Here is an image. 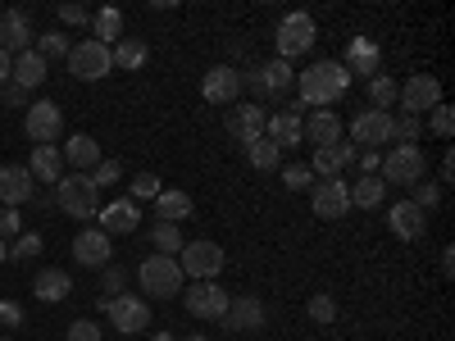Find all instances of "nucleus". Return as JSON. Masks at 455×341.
Masks as SVG:
<instances>
[{
    "mask_svg": "<svg viewBox=\"0 0 455 341\" xmlns=\"http://www.w3.org/2000/svg\"><path fill=\"white\" fill-rule=\"evenodd\" d=\"M228 296L219 282H192V287H182V305H187V314L192 319H210V323H219L223 319V310H228Z\"/></svg>",
    "mask_w": 455,
    "mask_h": 341,
    "instance_id": "nucleus-11",
    "label": "nucleus"
},
{
    "mask_svg": "<svg viewBox=\"0 0 455 341\" xmlns=\"http://www.w3.org/2000/svg\"><path fill=\"white\" fill-rule=\"evenodd\" d=\"M264 319H269V314H264V300H259V296H233L219 323H223L228 332H259Z\"/></svg>",
    "mask_w": 455,
    "mask_h": 341,
    "instance_id": "nucleus-16",
    "label": "nucleus"
},
{
    "mask_svg": "<svg viewBox=\"0 0 455 341\" xmlns=\"http://www.w3.org/2000/svg\"><path fill=\"white\" fill-rule=\"evenodd\" d=\"M355 160V146H319L315 150V160H310V173L315 178H341V169H347Z\"/></svg>",
    "mask_w": 455,
    "mask_h": 341,
    "instance_id": "nucleus-29",
    "label": "nucleus"
},
{
    "mask_svg": "<svg viewBox=\"0 0 455 341\" xmlns=\"http://www.w3.org/2000/svg\"><path fill=\"white\" fill-rule=\"evenodd\" d=\"M32 51L42 55V59H68V36L64 32H42Z\"/></svg>",
    "mask_w": 455,
    "mask_h": 341,
    "instance_id": "nucleus-39",
    "label": "nucleus"
},
{
    "mask_svg": "<svg viewBox=\"0 0 455 341\" xmlns=\"http://www.w3.org/2000/svg\"><path fill=\"white\" fill-rule=\"evenodd\" d=\"M428 128H433V137H442V141H451V132H455V109L442 100L437 109H433V119H428Z\"/></svg>",
    "mask_w": 455,
    "mask_h": 341,
    "instance_id": "nucleus-44",
    "label": "nucleus"
},
{
    "mask_svg": "<svg viewBox=\"0 0 455 341\" xmlns=\"http://www.w3.org/2000/svg\"><path fill=\"white\" fill-rule=\"evenodd\" d=\"M246 160H251V169H255V173H274V169L283 164V150H278L269 137H259V141H251V146H246Z\"/></svg>",
    "mask_w": 455,
    "mask_h": 341,
    "instance_id": "nucleus-34",
    "label": "nucleus"
},
{
    "mask_svg": "<svg viewBox=\"0 0 455 341\" xmlns=\"http://www.w3.org/2000/svg\"><path fill=\"white\" fill-rule=\"evenodd\" d=\"M60 155L73 164V173H87V169L100 164V146H96V137H87V132H73V137L60 146Z\"/></svg>",
    "mask_w": 455,
    "mask_h": 341,
    "instance_id": "nucleus-28",
    "label": "nucleus"
},
{
    "mask_svg": "<svg viewBox=\"0 0 455 341\" xmlns=\"http://www.w3.org/2000/svg\"><path fill=\"white\" fill-rule=\"evenodd\" d=\"M296 87H300V105L306 109H328L351 91V73L341 59H319L306 73H296Z\"/></svg>",
    "mask_w": 455,
    "mask_h": 341,
    "instance_id": "nucleus-1",
    "label": "nucleus"
},
{
    "mask_svg": "<svg viewBox=\"0 0 455 341\" xmlns=\"http://www.w3.org/2000/svg\"><path fill=\"white\" fill-rule=\"evenodd\" d=\"M137 282L150 300H173L182 296V269H178V259L173 255H146L141 259V269H137Z\"/></svg>",
    "mask_w": 455,
    "mask_h": 341,
    "instance_id": "nucleus-2",
    "label": "nucleus"
},
{
    "mask_svg": "<svg viewBox=\"0 0 455 341\" xmlns=\"http://www.w3.org/2000/svg\"><path fill=\"white\" fill-rule=\"evenodd\" d=\"M223 264H228V255H223L219 242H187L178 250V269H182V278H192V282H219Z\"/></svg>",
    "mask_w": 455,
    "mask_h": 341,
    "instance_id": "nucleus-4",
    "label": "nucleus"
},
{
    "mask_svg": "<svg viewBox=\"0 0 455 341\" xmlns=\"http://www.w3.org/2000/svg\"><path fill=\"white\" fill-rule=\"evenodd\" d=\"M300 114H306V105H287V109H278V114H269V123H264V137H269L278 150H287V146H296L300 141Z\"/></svg>",
    "mask_w": 455,
    "mask_h": 341,
    "instance_id": "nucleus-22",
    "label": "nucleus"
},
{
    "mask_svg": "<svg viewBox=\"0 0 455 341\" xmlns=\"http://www.w3.org/2000/svg\"><path fill=\"white\" fill-rule=\"evenodd\" d=\"M100 310H105V319L119 328L124 337L150 328V305H146L141 296H114V300H100Z\"/></svg>",
    "mask_w": 455,
    "mask_h": 341,
    "instance_id": "nucleus-12",
    "label": "nucleus"
},
{
    "mask_svg": "<svg viewBox=\"0 0 455 341\" xmlns=\"http://www.w3.org/2000/svg\"><path fill=\"white\" fill-rule=\"evenodd\" d=\"M0 323H5V328H19L23 323V310L14 305V300H0Z\"/></svg>",
    "mask_w": 455,
    "mask_h": 341,
    "instance_id": "nucleus-52",
    "label": "nucleus"
},
{
    "mask_svg": "<svg viewBox=\"0 0 455 341\" xmlns=\"http://www.w3.org/2000/svg\"><path fill=\"white\" fill-rule=\"evenodd\" d=\"M92 32H96V42H100V46L124 42V10H114V5L96 10V14H92Z\"/></svg>",
    "mask_w": 455,
    "mask_h": 341,
    "instance_id": "nucleus-33",
    "label": "nucleus"
},
{
    "mask_svg": "<svg viewBox=\"0 0 455 341\" xmlns=\"http://www.w3.org/2000/svg\"><path fill=\"white\" fill-rule=\"evenodd\" d=\"M73 259H78L83 269H105V264L114 259V246H109V237L100 233V227H83V233L73 237Z\"/></svg>",
    "mask_w": 455,
    "mask_h": 341,
    "instance_id": "nucleus-19",
    "label": "nucleus"
},
{
    "mask_svg": "<svg viewBox=\"0 0 455 341\" xmlns=\"http://www.w3.org/2000/svg\"><path fill=\"white\" fill-rule=\"evenodd\" d=\"M5 259H10V246H5V242H0V264H5Z\"/></svg>",
    "mask_w": 455,
    "mask_h": 341,
    "instance_id": "nucleus-58",
    "label": "nucleus"
},
{
    "mask_svg": "<svg viewBox=\"0 0 455 341\" xmlns=\"http://www.w3.org/2000/svg\"><path fill=\"white\" fill-rule=\"evenodd\" d=\"M387 227H392V237H401V242H419L428 233V214L414 201H396L387 210Z\"/></svg>",
    "mask_w": 455,
    "mask_h": 341,
    "instance_id": "nucleus-21",
    "label": "nucleus"
},
{
    "mask_svg": "<svg viewBox=\"0 0 455 341\" xmlns=\"http://www.w3.org/2000/svg\"><path fill=\"white\" fill-rule=\"evenodd\" d=\"M396 105L410 114V119H424L428 109H437V105H442V83L433 78V73H410V83H401Z\"/></svg>",
    "mask_w": 455,
    "mask_h": 341,
    "instance_id": "nucleus-8",
    "label": "nucleus"
},
{
    "mask_svg": "<svg viewBox=\"0 0 455 341\" xmlns=\"http://www.w3.org/2000/svg\"><path fill=\"white\" fill-rule=\"evenodd\" d=\"M341 132H347V123H341L332 109H310V119H300V141H310L315 150L319 146H337Z\"/></svg>",
    "mask_w": 455,
    "mask_h": 341,
    "instance_id": "nucleus-20",
    "label": "nucleus"
},
{
    "mask_svg": "<svg viewBox=\"0 0 455 341\" xmlns=\"http://www.w3.org/2000/svg\"><path fill=\"white\" fill-rule=\"evenodd\" d=\"M315 19L310 14H283V23H278V36H274V42H278V59H296V55H306L310 46H315Z\"/></svg>",
    "mask_w": 455,
    "mask_h": 341,
    "instance_id": "nucleus-9",
    "label": "nucleus"
},
{
    "mask_svg": "<svg viewBox=\"0 0 455 341\" xmlns=\"http://www.w3.org/2000/svg\"><path fill=\"white\" fill-rule=\"evenodd\" d=\"M64 341H105V337H100V323L96 319H73L68 332H64Z\"/></svg>",
    "mask_w": 455,
    "mask_h": 341,
    "instance_id": "nucleus-46",
    "label": "nucleus"
},
{
    "mask_svg": "<svg viewBox=\"0 0 455 341\" xmlns=\"http://www.w3.org/2000/svg\"><path fill=\"white\" fill-rule=\"evenodd\" d=\"M36 32H32V14L28 10H0V51L5 55H23L32 51Z\"/></svg>",
    "mask_w": 455,
    "mask_h": 341,
    "instance_id": "nucleus-15",
    "label": "nucleus"
},
{
    "mask_svg": "<svg viewBox=\"0 0 455 341\" xmlns=\"http://www.w3.org/2000/svg\"><path fill=\"white\" fill-rule=\"evenodd\" d=\"M55 205L68 214V218H96L100 214V192L87 173H64L55 182Z\"/></svg>",
    "mask_w": 455,
    "mask_h": 341,
    "instance_id": "nucleus-3",
    "label": "nucleus"
},
{
    "mask_svg": "<svg viewBox=\"0 0 455 341\" xmlns=\"http://www.w3.org/2000/svg\"><path fill=\"white\" fill-rule=\"evenodd\" d=\"M196 201L178 192V186H164V192L156 196V223H182V218H192Z\"/></svg>",
    "mask_w": 455,
    "mask_h": 341,
    "instance_id": "nucleus-30",
    "label": "nucleus"
},
{
    "mask_svg": "<svg viewBox=\"0 0 455 341\" xmlns=\"http://www.w3.org/2000/svg\"><path fill=\"white\" fill-rule=\"evenodd\" d=\"M60 23L64 28H83V23H92V10L87 5H60Z\"/></svg>",
    "mask_w": 455,
    "mask_h": 341,
    "instance_id": "nucleus-50",
    "label": "nucleus"
},
{
    "mask_svg": "<svg viewBox=\"0 0 455 341\" xmlns=\"http://www.w3.org/2000/svg\"><path fill=\"white\" fill-rule=\"evenodd\" d=\"M442 274H446V278H451V274H455V250H451V246H446V250H442Z\"/></svg>",
    "mask_w": 455,
    "mask_h": 341,
    "instance_id": "nucleus-56",
    "label": "nucleus"
},
{
    "mask_svg": "<svg viewBox=\"0 0 455 341\" xmlns=\"http://www.w3.org/2000/svg\"><path fill=\"white\" fill-rule=\"evenodd\" d=\"M442 201V182H414V205H419L424 214Z\"/></svg>",
    "mask_w": 455,
    "mask_h": 341,
    "instance_id": "nucleus-48",
    "label": "nucleus"
},
{
    "mask_svg": "<svg viewBox=\"0 0 455 341\" xmlns=\"http://www.w3.org/2000/svg\"><path fill=\"white\" fill-rule=\"evenodd\" d=\"M160 192H164V182H160L156 173H137V178L128 182V201H132V205H137V201H156Z\"/></svg>",
    "mask_w": 455,
    "mask_h": 341,
    "instance_id": "nucleus-38",
    "label": "nucleus"
},
{
    "mask_svg": "<svg viewBox=\"0 0 455 341\" xmlns=\"http://www.w3.org/2000/svg\"><path fill=\"white\" fill-rule=\"evenodd\" d=\"M351 137H355V146H364V150L387 146V141H392V114H383V109L355 114V119H351Z\"/></svg>",
    "mask_w": 455,
    "mask_h": 341,
    "instance_id": "nucleus-17",
    "label": "nucleus"
},
{
    "mask_svg": "<svg viewBox=\"0 0 455 341\" xmlns=\"http://www.w3.org/2000/svg\"><path fill=\"white\" fill-rule=\"evenodd\" d=\"M0 96H5L10 105H28V91H23V87H14V83H5V87H0Z\"/></svg>",
    "mask_w": 455,
    "mask_h": 341,
    "instance_id": "nucleus-53",
    "label": "nucleus"
},
{
    "mask_svg": "<svg viewBox=\"0 0 455 341\" xmlns=\"http://www.w3.org/2000/svg\"><path fill=\"white\" fill-rule=\"evenodd\" d=\"M182 341H205V337H201V332H192V337H182Z\"/></svg>",
    "mask_w": 455,
    "mask_h": 341,
    "instance_id": "nucleus-59",
    "label": "nucleus"
},
{
    "mask_svg": "<svg viewBox=\"0 0 455 341\" xmlns=\"http://www.w3.org/2000/svg\"><path fill=\"white\" fill-rule=\"evenodd\" d=\"M109 55H114V68L137 73V68L150 59V46L141 42V36H124V42H114V46H109Z\"/></svg>",
    "mask_w": 455,
    "mask_h": 341,
    "instance_id": "nucleus-32",
    "label": "nucleus"
},
{
    "mask_svg": "<svg viewBox=\"0 0 455 341\" xmlns=\"http://www.w3.org/2000/svg\"><path fill=\"white\" fill-rule=\"evenodd\" d=\"M310 210L319 218H347L351 214V182L341 178H319L310 186Z\"/></svg>",
    "mask_w": 455,
    "mask_h": 341,
    "instance_id": "nucleus-10",
    "label": "nucleus"
},
{
    "mask_svg": "<svg viewBox=\"0 0 455 341\" xmlns=\"http://www.w3.org/2000/svg\"><path fill=\"white\" fill-rule=\"evenodd\" d=\"M23 201H32V173L23 164H0V205L19 210Z\"/></svg>",
    "mask_w": 455,
    "mask_h": 341,
    "instance_id": "nucleus-23",
    "label": "nucleus"
},
{
    "mask_svg": "<svg viewBox=\"0 0 455 341\" xmlns=\"http://www.w3.org/2000/svg\"><path fill=\"white\" fill-rule=\"evenodd\" d=\"M150 341H178L173 332H156V337H150Z\"/></svg>",
    "mask_w": 455,
    "mask_h": 341,
    "instance_id": "nucleus-57",
    "label": "nucleus"
},
{
    "mask_svg": "<svg viewBox=\"0 0 455 341\" xmlns=\"http://www.w3.org/2000/svg\"><path fill=\"white\" fill-rule=\"evenodd\" d=\"M242 87H251L255 96H264V100H278V96H287L291 87H296V73H291V64L287 59H264V64H251L246 73H242Z\"/></svg>",
    "mask_w": 455,
    "mask_h": 341,
    "instance_id": "nucleus-5",
    "label": "nucleus"
},
{
    "mask_svg": "<svg viewBox=\"0 0 455 341\" xmlns=\"http://www.w3.org/2000/svg\"><path fill=\"white\" fill-rule=\"evenodd\" d=\"M283 186H287V192H310V186H315L310 164H287L283 169Z\"/></svg>",
    "mask_w": 455,
    "mask_h": 341,
    "instance_id": "nucleus-42",
    "label": "nucleus"
},
{
    "mask_svg": "<svg viewBox=\"0 0 455 341\" xmlns=\"http://www.w3.org/2000/svg\"><path fill=\"white\" fill-rule=\"evenodd\" d=\"M419 137H424V119H410V114L392 119V141H401V146H414Z\"/></svg>",
    "mask_w": 455,
    "mask_h": 341,
    "instance_id": "nucleus-41",
    "label": "nucleus"
},
{
    "mask_svg": "<svg viewBox=\"0 0 455 341\" xmlns=\"http://www.w3.org/2000/svg\"><path fill=\"white\" fill-rule=\"evenodd\" d=\"M124 282H128V274L119 269V264H105V300L124 296Z\"/></svg>",
    "mask_w": 455,
    "mask_h": 341,
    "instance_id": "nucleus-49",
    "label": "nucleus"
},
{
    "mask_svg": "<svg viewBox=\"0 0 455 341\" xmlns=\"http://www.w3.org/2000/svg\"><path fill=\"white\" fill-rule=\"evenodd\" d=\"M442 182H455V155L446 150V160H442Z\"/></svg>",
    "mask_w": 455,
    "mask_h": 341,
    "instance_id": "nucleus-55",
    "label": "nucleus"
},
{
    "mask_svg": "<svg viewBox=\"0 0 455 341\" xmlns=\"http://www.w3.org/2000/svg\"><path fill=\"white\" fill-rule=\"evenodd\" d=\"M10 73H14V55H5V51H0V87L10 83Z\"/></svg>",
    "mask_w": 455,
    "mask_h": 341,
    "instance_id": "nucleus-54",
    "label": "nucleus"
},
{
    "mask_svg": "<svg viewBox=\"0 0 455 341\" xmlns=\"http://www.w3.org/2000/svg\"><path fill=\"white\" fill-rule=\"evenodd\" d=\"M68 73H73L78 83H100V78H109V73H114L109 46H100L96 36H87V42H78V46H68Z\"/></svg>",
    "mask_w": 455,
    "mask_h": 341,
    "instance_id": "nucleus-7",
    "label": "nucleus"
},
{
    "mask_svg": "<svg viewBox=\"0 0 455 341\" xmlns=\"http://www.w3.org/2000/svg\"><path fill=\"white\" fill-rule=\"evenodd\" d=\"M347 73L355 78H378V73H383V51H378L369 36H355V42L347 46Z\"/></svg>",
    "mask_w": 455,
    "mask_h": 341,
    "instance_id": "nucleus-24",
    "label": "nucleus"
},
{
    "mask_svg": "<svg viewBox=\"0 0 455 341\" xmlns=\"http://www.w3.org/2000/svg\"><path fill=\"white\" fill-rule=\"evenodd\" d=\"M378 164H383V150H360V178H378Z\"/></svg>",
    "mask_w": 455,
    "mask_h": 341,
    "instance_id": "nucleus-51",
    "label": "nucleus"
},
{
    "mask_svg": "<svg viewBox=\"0 0 455 341\" xmlns=\"http://www.w3.org/2000/svg\"><path fill=\"white\" fill-rule=\"evenodd\" d=\"M0 341H10V337H0Z\"/></svg>",
    "mask_w": 455,
    "mask_h": 341,
    "instance_id": "nucleus-60",
    "label": "nucleus"
},
{
    "mask_svg": "<svg viewBox=\"0 0 455 341\" xmlns=\"http://www.w3.org/2000/svg\"><path fill=\"white\" fill-rule=\"evenodd\" d=\"M150 246H156V255H178L187 242L178 233V223H156V227H150Z\"/></svg>",
    "mask_w": 455,
    "mask_h": 341,
    "instance_id": "nucleus-37",
    "label": "nucleus"
},
{
    "mask_svg": "<svg viewBox=\"0 0 455 341\" xmlns=\"http://www.w3.org/2000/svg\"><path fill=\"white\" fill-rule=\"evenodd\" d=\"M23 132H28L36 146H55L60 132H64V114H60V105H55V100H36V105H28Z\"/></svg>",
    "mask_w": 455,
    "mask_h": 341,
    "instance_id": "nucleus-13",
    "label": "nucleus"
},
{
    "mask_svg": "<svg viewBox=\"0 0 455 341\" xmlns=\"http://www.w3.org/2000/svg\"><path fill=\"white\" fill-rule=\"evenodd\" d=\"M10 83H14V87H23V91H36V87L46 83V59L36 55V51L14 55V73H10Z\"/></svg>",
    "mask_w": 455,
    "mask_h": 341,
    "instance_id": "nucleus-31",
    "label": "nucleus"
},
{
    "mask_svg": "<svg viewBox=\"0 0 455 341\" xmlns=\"http://www.w3.org/2000/svg\"><path fill=\"white\" fill-rule=\"evenodd\" d=\"M424 173H428V160L419 146H392L383 164H378V178L392 186H414V182H424Z\"/></svg>",
    "mask_w": 455,
    "mask_h": 341,
    "instance_id": "nucleus-6",
    "label": "nucleus"
},
{
    "mask_svg": "<svg viewBox=\"0 0 455 341\" xmlns=\"http://www.w3.org/2000/svg\"><path fill=\"white\" fill-rule=\"evenodd\" d=\"M201 96H205L210 105H237V96H242V68L214 64L205 78H201Z\"/></svg>",
    "mask_w": 455,
    "mask_h": 341,
    "instance_id": "nucleus-14",
    "label": "nucleus"
},
{
    "mask_svg": "<svg viewBox=\"0 0 455 341\" xmlns=\"http://www.w3.org/2000/svg\"><path fill=\"white\" fill-rule=\"evenodd\" d=\"M137 218H141V210L132 201H114V205L100 210V233L105 237H128V233H137Z\"/></svg>",
    "mask_w": 455,
    "mask_h": 341,
    "instance_id": "nucleus-25",
    "label": "nucleus"
},
{
    "mask_svg": "<svg viewBox=\"0 0 455 341\" xmlns=\"http://www.w3.org/2000/svg\"><path fill=\"white\" fill-rule=\"evenodd\" d=\"M383 196H387V182L383 178H360L351 186V205L355 210H378V205H383Z\"/></svg>",
    "mask_w": 455,
    "mask_h": 341,
    "instance_id": "nucleus-36",
    "label": "nucleus"
},
{
    "mask_svg": "<svg viewBox=\"0 0 455 341\" xmlns=\"http://www.w3.org/2000/svg\"><path fill=\"white\" fill-rule=\"evenodd\" d=\"M32 296L42 300V305H60V300L73 296V278L64 269H42V274L32 278Z\"/></svg>",
    "mask_w": 455,
    "mask_h": 341,
    "instance_id": "nucleus-26",
    "label": "nucleus"
},
{
    "mask_svg": "<svg viewBox=\"0 0 455 341\" xmlns=\"http://www.w3.org/2000/svg\"><path fill=\"white\" fill-rule=\"evenodd\" d=\"M87 178L96 182V192H100V186H114V182L124 178V164H119V160H100V164H96Z\"/></svg>",
    "mask_w": 455,
    "mask_h": 341,
    "instance_id": "nucleus-45",
    "label": "nucleus"
},
{
    "mask_svg": "<svg viewBox=\"0 0 455 341\" xmlns=\"http://www.w3.org/2000/svg\"><path fill=\"white\" fill-rule=\"evenodd\" d=\"M264 123H269V109L264 105H233L228 109V132H233L242 146H251V141H259L264 137Z\"/></svg>",
    "mask_w": 455,
    "mask_h": 341,
    "instance_id": "nucleus-18",
    "label": "nucleus"
},
{
    "mask_svg": "<svg viewBox=\"0 0 455 341\" xmlns=\"http://www.w3.org/2000/svg\"><path fill=\"white\" fill-rule=\"evenodd\" d=\"M19 233H23V214H19V210H10V205H0V242L10 246Z\"/></svg>",
    "mask_w": 455,
    "mask_h": 341,
    "instance_id": "nucleus-47",
    "label": "nucleus"
},
{
    "mask_svg": "<svg viewBox=\"0 0 455 341\" xmlns=\"http://www.w3.org/2000/svg\"><path fill=\"white\" fill-rule=\"evenodd\" d=\"M306 314H310L315 323H332V319H337V300H332L328 291H315L310 305H306Z\"/></svg>",
    "mask_w": 455,
    "mask_h": 341,
    "instance_id": "nucleus-43",
    "label": "nucleus"
},
{
    "mask_svg": "<svg viewBox=\"0 0 455 341\" xmlns=\"http://www.w3.org/2000/svg\"><path fill=\"white\" fill-rule=\"evenodd\" d=\"M36 255H42V233H19V237L10 242V259L28 264V259H36Z\"/></svg>",
    "mask_w": 455,
    "mask_h": 341,
    "instance_id": "nucleus-40",
    "label": "nucleus"
},
{
    "mask_svg": "<svg viewBox=\"0 0 455 341\" xmlns=\"http://www.w3.org/2000/svg\"><path fill=\"white\" fill-rule=\"evenodd\" d=\"M396 96H401V83L392 78V73H378V78H369V105H373V109L392 114Z\"/></svg>",
    "mask_w": 455,
    "mask_h": 341,
    "instance_id": "nucleus-35",
    "label": "nucleus"
},
{
    "mask_svg": "<svg viewBox=\"0 0 455 341\" xmlns=\"http://www.w3.org/2000/svg\"><path fill=\"white\" fill-rule=\"evenodd\" d=\"M32 173V182H60L64 178V155H60V146H32V160L23 164Z\"/></svg>",
    "mask_w": 455,
    "mask_h": 341,
    "instance_id": "nucleus-27",
    "label": "nucleus"
}]
</instances>
